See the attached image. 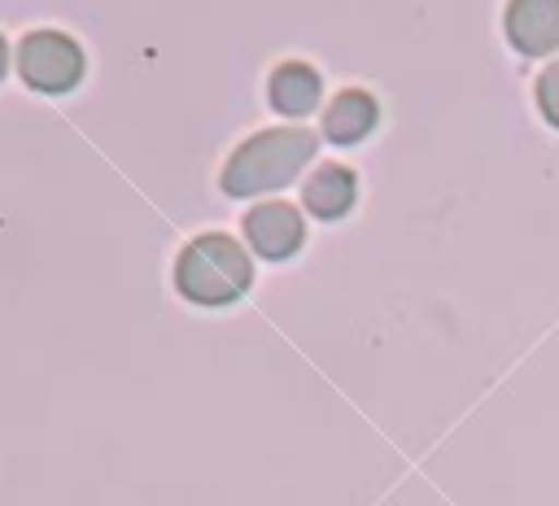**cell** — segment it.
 Returning a JSON list of instances; mask_svg holds the SVG:
<instances>
[{
  "instance_id": "1",
  "label": "cell",
  "mask_w": 559,
  "mask_h": 506,
  "mask_svg": "<svg viewBox=\"0 0 559 506\" xmlns=\"http://www.w3.org/2000/svg\"><path fill=\"white\" fill-rule=\"evenodd\" d=\"M314 157V135L301 126H271L245 140L227 166H223V188L231 196H258L271 188H284L297 179V170Z\"/></svg>"
},
{
  "instance_id": "2",
  "label": "cell",
  "mask_w": 559,
  "mask_h": 506,
  "mask_svg": "<svg viewBox=\"0 0 559 506\" xmlns=\"http://www.w3.org/2000/svg\"><path fill=\"white\" fill-rule=\"evenodd\" d=\"M249 279H253V266L245 249L223 231L197 236L175 262V284L197 305H227L249 288Z\"/></svg>"
},
{
  "instance_id": "3",
  "label": "cell",
  "mask_w": 559,
  "mask_h": 506,
  "mask_svg": "<svg viewBox=\"0 0 559 506\" xmlns=\"http://www.w3.org/2000/svg\"><path fill=\"white\" fill-rule=\"evenodd\" d=\"M17 70L35 92H70L83 79V48L61 31H31L17 44Z\"/></svg>"
},
{
  "instance_id": "4",
  "label": "cell",
  "mask_w": 559,
  "mask_h": 506,
  "mask_svg": "<svg viewBox=\"0 0 559 506\" xmlns=\"http://www.w3.org/2000/svg\"><path fill=\"white\" fill-rule=\"evenodd\" d=\"M301 236H306V222L284 201H271V205H258L245 214V240L253 244V253H262L271 262L293 257L301 249Z\"/></svg>"
},
{
  "instance_id": "5",
  "label": "cell",
  "mask_w": 559,
  "mask_h": 506,
  "mask_svg": "<svg viewBox=\"0 0 559 506\" xmlns=\"http://www.w3.org/2000/svg\"><path fill=\"white\" fill-rule=\"evenodd\" d=\"M507 39L528 57L555 52L559 48V0H511Z\"/></svg>"
},
{
  "instance_id": "6",
  "label": "cell",
  "mask_w": 559,
  "mask_h": 506,
  "mask_svg": "<svg viewBox=\"0 0 559 506\" xmlns=\"http://www.w3.org/2000/svg\"><path fill=\"white\" fill-rule=\"evenodd\" d=\"M271 105L288 118H301L319 105V74L306 61H284L271 74Z\"/></svg>"
},
{
  "instance_id": "7",
  "label": "cell",
  "mask_w": 559,
  "mask_h": 506,
  "mask_svg": "<svg viewBox=\"0 0 559 506\" xmlns=\"http://www.w3.org/2000/svg\"><path fill=\"white\" fill-rule=\"evenodd\" d=\"M376 126V100L367 92H341L323 109V135L332 144H358Z\"/></svg>"
},
{
  "instance_id": "8",
  "label": "cell",
  "mask_w": 559,
  "mask_h": 506,
  "mask_svg": "<svg viewBox=\"0 0 559 506\" xmlns=\"http://www.w3.org/2000/svg\"><path fill=\"white\" fill-rule=\"evenodd\" d=\"M301 201H306V209L314 218H341L354 205V170H345V166H319L306 179Z\"/></svg>"
},
{
  "instance_id": "9",
  "label": "cell",
  "mask_w": 559,
  "mask_h": 506,
  "mask_svg": "<svg viewBox=\"0 0 559 506\" xmlns=\"http://www.w3.org/2000/svg\"><path fill=\"white\" fill-rule=\"evenodd\" d=\"M537 105H542V118L550 126H559V61L542 70V79H537Z\"/></svg>"
},
{
  "instance_id": "10",
  "label": "cell",
  "mask_w": 559,
  "mask_h": 506,
  "mask_svg": "<svg viewBox=\"0 0 559 506\" xmlns=\"http://www.w3.org/2000/svg\"><path fill=\"white\" fill-rule=\"evenodd\" d=\"M4 61H9V52H4V39H0V74H4Z\"/></svg>"
}]
</instances>
